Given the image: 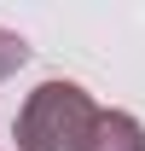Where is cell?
<instances>
[{
  "mask_svg": "<svg viewBox=\"0 0 145 151\" xmlns=\"http://www.w3.org/2000/svg\"><path fill=\"white\" fill-rule=\"evenodd\" d=\"M81 151H145V122L128 111H99Z\"/></svg>",
  "mask_w": 145,
  "mask_h": 151,
  "instance_id": "cell-2",
  "label": "cell"
},
{
  "mask_svg": "<svg viewBox=\"0 0 145 151\" xmlns=\"http://www.w3.org/2000/svg\"><path fill=\"white\" fill-rule=\"evenodd\" d=\"M23 64H29V41H23L18 29H0V81H6V76H18Z\"/></svg>",
  "mask_w": 145,
  "mask_h": 151,
  "instance_id": "cell-3",
  "label": "cell"
},
{
  "mask_svg": "<svg viewBox=\"0 0 145 151\" xmlns=\"http://www.w3.org/2000/svg\"><path fill=\"white\" fill-rule=\"evenodd\" d=\"M93 116H99V105L87 87L52 76L18 111V151H81L93 134Z\"/></svg>",
  "mask_w": 145,
  "mask_h": 151,
  "instance_id": "cell-1",
  "label": "cell"
}]
</instances>
